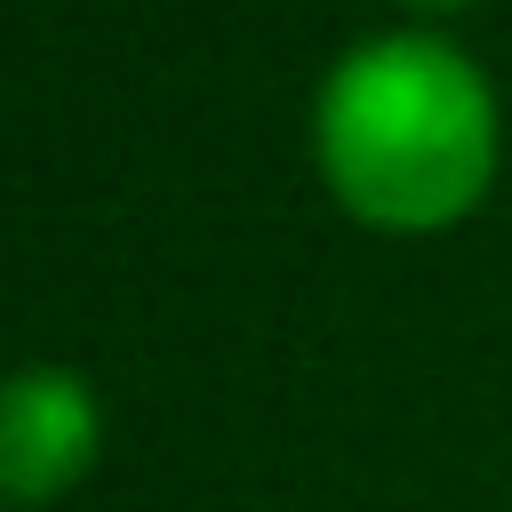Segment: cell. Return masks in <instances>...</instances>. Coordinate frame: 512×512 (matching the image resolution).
I'll return each mask as SVG.
<instances>
[{
	"label": "cell",
	"instance_id": "6da1fadb",
	"mask_svg": "<svg viewBox=\"0 0 512 512\" xmlns=\"http://www.w3.org/2000/svg\"><path fill=\"white\" fill-rule=\"evenodd\" d=\"M312 160L344 216L376 232H448L496 184V88L432 32H376L328 64Z\"/></svg>",
	"mask_w": 512,
	"mask_h": 512
},
{
	"label": "cell",
	"instance_id": "7a4b0ae2",
	"mask_svg": "<svg viewBox=\"0 0 512 512\" xmlns=\"http://www.w3.org/2000/svg\"><path fill=\"white\" fill-rule=\"evenodd\" d=\"M104 448V416H96V392L72 376V368H16L8 384V408H0V480L16 504H48L64 496Z\"/></svg>",
	"mask_w": 512,
	"mask_h": 512
},
{
	"label": "cell",
	"instance_id": "3957f363",
	"mask_svg": "<svg viewBox=\"0 0 512 512\" xmlns=\"http://www.w3.org/2000/svg\"><path fill=\"white\" fill-rule=\"evenodd\" d=\"M416 16H456V8H472V0H408Z\"/></svg>",
	"mask_w": 512,
	"mask_h": 512
}]
</instances>
